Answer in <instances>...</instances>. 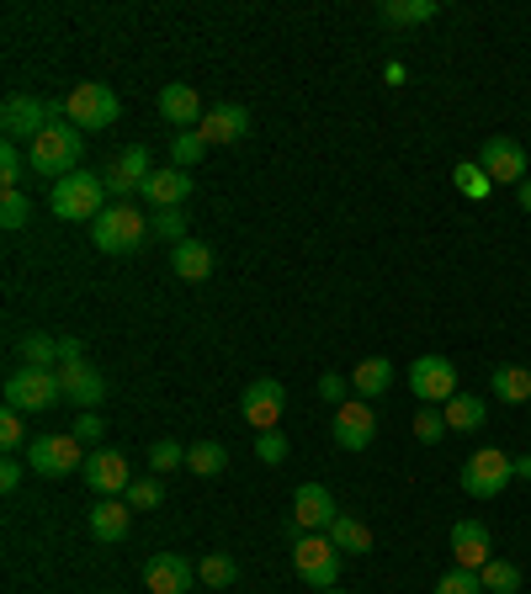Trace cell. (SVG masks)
<instances>
[{"label":"cell","mask_w":531,"mask_h":594,"mask_svg":"<svg viewBox=\"0 0 531 594\" xmlns=\"http://www.w3.org/2000/svg\"><path fill=\"white\" fill-rule=\"evenodd\" d=\"M48 208H54V218H64V223H96V218L107 212V180L96 176V170H75V176L54 180Z\"/></svg>","instance_id":"obj_1"},{"label":"cell","mask_w":531,"mask_h":594,"mask_svg":"<svg viewBox=\"0 0 531 594\" xmlns=\"http://www.w3.org/2000/svg\"><path fill=\"white\" fill-rule=\"evenodd\" d=\"M80 154H86V139H80V128L75 122H48L37 139H32V170L37 176H75L80 170Z\"/></svg>","instance_id":"obj_2"},{"label":"cell","mask_w":531,"mask_h":594,"mask_svg":"<svg viewBox=\"0 0 531 594\" xmlns=\"http://www.w3.org/2000/svg\"><path fill=\"white\" fill-rule=\"evenodd\" d=\"M90 239H96L101 255H139L149 239V218L133 202H112V208L90 223Z\"/></svg>","instance_id":"obj_3"},{"label":"cell","mask_w":531,"mask_h":594,"mask_svg":"<svg viewBox=\"0 0 531 594\" xmlns=\"http://www.w3.org/2000/svg\"><path fill=\"white\" fill-rule=\"evenodd\" d=\"M59 398H64L59 372H43V366H17V372L6 377V409H17V415H43V409H54Z\"/></svg>","instance_id":"obj_4"},{"label":"cell","mask_w":531,"mask_h":594,"mask_svg":"<svg viewBox=\"0 0 531 594\" xmlns=\"http://www.w3.org/2000/svg\"><path fill=\"white\" fill-rule=\"evenodd\" d=\"M516 477V457H505L500 446H484V451H473L468 462H463V494L468 499H500V488Z\"/></svg>","instance_id":"obj_5"},{"label":"cell","mask_w":531,"mask_h":594,"mask_svg":"<svg viewBox=\"0 0 531 594\" xmlns=\"http://www.w3.org/2000/svg\"><path fill=\"white\" fill-rule=\"evenodd\" d=\"M293 568L308 590L325 594V590H335V579H340V547H335L329 536H303V541H293Z\"/></svg>","instance_id":"obj_6"},{"label":"cell","mask_w":531,"mask_h":594,"mask_svg":"<svg viewBox=\"0 0 531 594\" xmlns=\"http://www.w3.org/2000/svg\"><path fill=\"white\" fill-rule=\"evenodd\" d=\"M64 107H69V122H75V128H112L118 112H122L118 90L96 86V80H86V86L69 90V96H64Z\"/></svg>","instance_id":"obj_7"},{"label":"cell","mask_w":531,"mask_h":594,"mask_svg":"<svg viewBox=\"0 0 531 594\" xmlns=\"http://www.w3.org/2000/svg\"><path fill=\"white\" fill-rule=\"evenodd\" d=\"M28 468L37 477H69L75 468H86V446L75 436H37L28 446Z\"/></svg>","instance_id":"obj_8"},{"label":"cell","mask_w":531,"mask_h":594,"mask_svg":"<svg viewBox=\"0 0 531 594\" xmlns=\"http://www.w3.org/2000/svg\"><path fill=\"white\" fill-rule=\"evenodd\" d=\"M239 409H245V425H250L256 436H266V430H277L282 415H288V387L277 383V377H256V383L245 387Z\"/></svg>","instance_id":"obj_9"},{"label":"cell","mask_w":531,"mask_h":594,"mask_svg":"<svg viewBox=\"0 0 531 594\" xmlns=\"http://www.w3.org/2000/svg\"><path fill=\"white\" fill-rule=\"evenodd\" d=\"M48 122H54L48 101H43V96H28V90H11L6 107H0V128H6L11 144H17V139H37Z\"/></svg>","instance_id":"obj_10"},{"label":"cell","mask_w":531,"mask_h":594,"mask_svg":"<svg viewBox=\"0 0 531 594\" xmlns=\"http://www.w3.org/2000/svg\"><path fill=\"white\" fill-rule=\"evenodd\" d=\"M410 387H414L420 404H452V398H457V366L446 356H414Z\"/></svg>","instance_id":"obj_11"},{"label":"cell","mask_w":531,"mask_h":594,"mask_svg":"<svg viewBox=\"0 0 531 594\" xmlns=\"http://www.w3.org/2000/svg\"><path fill=\"white\" fill-rule=\"evenodd\" d=\"M478 165H484V176L495 180V186H521L527 180V148L516 144V139H505V133H495L478 148Z\"/></svg>","instance_id":"obj_12"},{"label":"cell","mask_w":531,"mask_h":594,"mask_svg":"<svg viewBox=\"0 0 531 594\" xmlns=\"http://www.w3.org/2000/svg\"><path fill=\"white\" fill-rule=\"evenodd\" d=\"M329 436L340 451H367L372 436H378V415H372V404L367 398H346L340 409H335V425H329Z\"/></svg>","instance_id":"obj_13"},{"label":"cell","mask_w":531,"mask_h":594,"mask_svg":"<svg viewBox=\"0 0 531 594\" xmlns=\"http://www.w3.org/2000/svg\"><path fill=\"white\" fill-rule=\"evenodd\" d=\"M149 176H154V165H149V148L144 144H128L118 160L107 165V176H101V180H107V191H112L118 202H128L133 191H144Z\"/></svg>","instance_id":"obj_14"},{"label":"cell","mask_w":531,"mask_h":594,"mask_svg":"<svg viewBox=\"0 0 531 594\" xmlns=\"http://www.w3.org/2000/svg\"><path fill=\"white\" fill-rule=\"evenodd\" d=\"M80 477H86L96 494H107V499H118V494L133 488V473H128V457L122 451H90Z\"/></svg>","instance_id":"obj_15"},{"label":"cell","mask_w":531,"mask_h":594,"mask_svg":"<svg viewBox=\"0 0 531 594\" xmlns=\"http://www.w3.org/2000/svg\"><path fill=\"white\" fill-rule=\"evenodd\" d=\"M144 584L149 594H192L197 584V563H186L176 552H154L144 563Z\"/></svg>","instance_id":"obj_16"},{"label":"cell","mask_w":531,"mask_h":594,"mask_svg":"<svg viewBox=\"0 0 531 594\" xmlns=\"http://www.w3.org/2000/svg\"><path fill=\"white\" fill-rule=\"evenodd\" d=\"M340 509H335V494H329L325 483H303L293 494V526L297 531H329V520H335Z\"/></svg>","instance_id":"obj_17"},{"label":"cell","mask_w":531,"mask_h":594,"mask_svg":"<svg viewBox=\"0 0 531 594\" xmlns=\"http://www.w3.org/2000/svg\"><path fill=\"white\" fill-rule=\"evenodd\" d=\"M452 558H457V568H478L495 558V547H489V526L484 520H457L452 526Z\"/></svg>","instance_id":"obj_18"},{"label":"cell","mask_w":531,"mask_h":594,"mask_svg":"<svg viewBox=\"0 0 531 594\" xmlns=\"http://www.w3.org/2000/svg\"><path fill=\"white\" fill-rule=\"evenodd\" d=\"M160 118L181 128V133H192V128H203V96L192 86H160Z\"/></svg>","instance_id":"obj_19"},{"label":"cell","mask_w":531,"mask_h":594,"mask_svg":"<svg viewBox=\"0 0 531 594\" xmlns=\"http://www.w3.org/2000/svg\"><path fill=\"white\" fill-rule=\"evenodd\" d=\"M203 144H239L245 133H250V112L239 107V101H224V107H207L203 118Z\"/></svg>","instance_id":"obj_20"},{"label":"cell","mask_w":531,"mask_h":594,"mask_svg":"<svg viewBox=\"0 0 531 594\" xmlns=\"http://www.w3.org/2000/svg\"><path fill=\"white\" fill-rule=\"evenodd\" d=\"M139 197H144L154 212H171V208H181V202L192 197V176L176 170V165H171V170H154V176L144 180V191H139Z\"/></svg>","instance_id":"obj_21"},{"label":"cell","mask_w":531,"mask_h":594,"mask_svg":"<svg viewBox=\"0 0 531 594\" xmlns=\"http://www.w3.org/2000/svg\"><path fill=\"white\" fill-rule=\"evenodd\" d=\"M59 383H64V398L69 404H80V409H96L101 398H107V383H101V372L86 366V361H75V366H59Z\"/></svg>","instance_id":"obj_22"},{"label":"cell","mask_w":531,"mask_h":594,"mask_svg":"<svg viewBox=\"0 0 531 594\" xmlns=\"http://www.w3.org/2000/svg\"><path fill=\"white\" fill-rule=\"evenodd\" d=\"M128 531H133V505L128 499H101L90 509V536L96 541H122Z\"/></svg>","instance_id":"obj_23"},{"label":"cell","mask_w":531,"mask_h":594,"mask_svg":"<svg viewBox=\"0 0 531 594\" xmlns=\"http://www.w3.org/2000/svg\"><path fill=\"white\" fill-rule=\"evenodd\" d=\"M171 266H176L181 282H207L213 276V250H207L203 239H181L176 250H171Z\"/></svg>","instance_id":"obj_24"},{"label":"cell","mask_w":531,"mask_h":594,"mask_svg":"<svg viewBox=\"0 0 531 594\" xmlns=\"http://www.w3.org/2000/svg\"><path fill=\"white\" fill-rule=\"evenodd\" d=\"M442 415H446V430H457V436H473L484 419H489V404L478 398V393H457L452 404H442Z\"/></svg>","instance_id":"obj_25"},{"label":"cell","mask_w":531,"mask_h":594,"mask_svg":"<svg viewBox=\"0 0 531 594\" xmlns=\"http://www.w3.org/2000/svg\"><path fill=\"white\" fill-rule=\"evenodd\" d=\"M351 387L367 398V404H372V398H383L388 387H393V361H388V356H367L351 372Z\"/></svg>","instance_id":"obj_26"},{"label":"cell","mask_w":531,"mask_h":594,"mask_svg":"<svg viewBox=\"0 0 531 594\" xmlns=\"http://www.w3.org/2000/svg\"><path fill=\"white\" fill-rule=\"evenodd\" d=\"M489 387H495L500 404H531V372L527 366H495Z\"/></svg>","instance_id":"obj_27"},{"label":"cell","mask_w":531,"mask_h":594,"mask_svg":"<svg viewBox=\"0 0 531 594\" xmlns=\"http://www.w3.org/2000/svg\"><path fill=\"white\" fill-rule=\"evenodd\" d=\"M17 351H22V366H43V372H59V340L54 334H22L17 340Z\"/></svg>","instance_id":"obj_28"},{"label":"cell","mask_w":531,"mask_h":594,"mask_svg":"<svg viewBox=\"0 0 531 594\" xmlns=\"http://www.w3.org/2000/svg\"><path fill=\"white\" fill-rule=\"evenodd\" d=\"M436 16H442L436 0H388L383 6V22H393V28H420V22H436Z\"/></svg>","instance_id":"obj_29"},{"label":"cell","mask_w":531,"mask_h":594,"mask_svg":"<svg viewBox=\"0 0 531 594\" xmlns=\"http://www.w3.org/2000/svg\"><path fill=\"white\" fill-rule=\"evenodd\" d=\"M229 468V451L218 441H197V446H186V473H197V477H218Z\"/></svg>","instance_id":"obj_30"},{"label":"cell","mask_w":531,"mask_h":594,"mask_svg":"<svg viewBox=\"0 0 531 594\" xmlns=\"http://www.w3.org/2000/svg\"><path fill=\"white\" fill-rule=\"evenodd\" d=\"M329 541H335L340 552H372V531H367L356 515H335V520H329Z\"/></svg>","instance_id":"obj_31"},{"label":"cell","mask_w":531,"mask_h":594,"mask_svg":"<svg viewBox=\"0 0 531 594\" xmlns=\"http://www.w3.org/2000/svg\"><path fill=\"white\" fill-rule=\"evenodd\" d=\"M478 579H484L489 594H521V568L505 563V558H489V563L478 568Z\"/></svg>","instance_id":"obj_32"},{"label":"cell","mask_w":531,"mask_h":594,"mask_svg":"<svg viewBox=\"0 0 531 594\" xmlns=\"http://www.w3.org/2000/svg\"><path fill=\"white\" fill-rule=\"evenodd\" d=\"M197 579H203L207 590H229V584L239 579V568H235L229 552H207L203 563H197Z\"/></svg>","instance_id":"obj_33"},{"label":"cell","mask_w":531,"mask_h":594,"mask_svg":"<svg viewBox=\"0 0 531 594\" xmlns=\"http://www.w3.org/2000/svg\"><path fill=\"white\" fill-rule=\"evenodd\" d=\"M452 180H457V191H463L468 202H484V197L495 191V180L484 176V165H478V160H468V165H457V170H452Z\"/></svg>","instance_id":"obj_34"},{"label":"cell","mask_w":531,"mask_h":594,"mask_svg":"<svg viewBox=\"0 0 531 594\" xmlns=\"http://www.w3.org/2000/svg\"><path fill=\"white\" fill-rule=\"evenodd\" d=\"M431 594H484V579H478L473 568H452V573L436 579V590Z\"/></svg>","instance_id":"obj_35"},{"label":"cell","mask_w":531,"mask_h":594,"mask_svg":"<svg viewBox=\"0 0 531 594\" xmlns=\"http://www.w3.org/2000/svg\"><path fill=\"white\" fill-rule=\"evenodd\" d=\"M203 133H197V128H192V133H176V139H171V160H176V170H192V165H197V160H203Z\"/></svg>","instance_id":"obj_36"},{"label":"cell","mask_w":531,"mask_h":594,"mask_svg":"<svg viewBox=\"0 0 531 594\" xmlns=\"http://www.w3.org/2000/svg\"><path fill=\"white\" fill-rule=\"evenodd\" d=\"M446 436V415L436 409V404H425L420 415H414V441H425V446H436Z\"/></svg>","instance_id":"obj_37"},{"label":"cell","mask_w":531,"mask_h":594,"mask_svg":"<svg viewBox=\"0 0 531 594\" xmlns=\"http://www.w3.org/2000/svg\"><path fill=\"white\" fill-rule=\"evenodd\" d=\"M128 505H133V509L165 505V483H160V477H133V488H128Z\"/></svg>","instance_id":"obj_38"},{"label":"cell","mask_w":531,"mask_h":594,"mask_svg":"<svg viewBox=\"0 0 531 594\" xmlns=\"http://www.w3.org/2000/svg\"><path fill=\"white\" fill-rule=\"evenodd\" d=\"M149 468H154V477H165L171 468H186V451L176 441H154L149 446Z\"/></svg>","instance_id":"obj_39"},{"label":"cell","mask_w":531,"mask_h":594,"mask_svg":"<svg viewBox=\"0 0 531 594\" xmlns=\"http://www.w3.org/2000/svg\"><path fill=\"white\" fill-rule=\"evenodd\" d=\"M22 176H28V160H22V154H17V144L6 139V144H0V180H6V191H17V186H22Z\"/></svg>","instance_id":"obj_40"},{"label":"cell","mask_w":531,"mask_h":594,"mask_svg":"<svg viewBox=\"0 0 531 594\" xmlns=\"http://www.w3.org/2000/svg\"><path fill=\"white\" fill-rule=\"evenodd\" d=\"M28 218H32V202L22 191H6V197H0V223H6V229H22Z\"/></svg>","instance_id":"obj_41"},{"label":"cell","mask_w":531,"mask_h":594,"mask_svg":"<svg viewBox=\"0 0 531 594\" xmlns=\"http://www.w3.org/2000/svg\"><path fill=\"white\" fill-rule=\"evenodd\" d=\"M0 446H6V451H22V446H28V425H22L17 409H6V415H0Z\"/></svg>","instance_id":"obj_42"},{"label":"cell","mask_w":531,"mask_h":594,"mask_svg":"<svg viewBox=\"0 0 531 594\" xmlns=\"http://www.w3.org/2000/svg\"><path fill=\"white\" fill-rule=\"evenodd\" d=\"M101 430H107V419L96 415V409H80V415H75V430H69V436H75L80 446H90V441H101Z\"/></svg>","instance_id":"obj_43"},{"label":"cell","mask_w":531,"mask_h":594,"mask_svg":"<svg viewBox=\"0 0 531 594\" xmlns=\"http://www.w3.org/2000/svg\"><path fill=\"white\" fill-rule=\"evenodd\" d=\"M256 457H261V462H288V436H282V430L256 436Z\"/></svg>","instance_id":"obj_44"},{"label":"cell","mask_w":531,"mask_h":594,"mask_svg":"<svg viewBox=\"0 0 531 594\" xmlns=\"http://www.w3.org/2000/svg\"><path fill=\"white\" fill-rule=\"evenodd\" d=\"M154 234L171 239V244H181V239H186V218H181L176 208H171V212H154Z\"/></svg>","instance_id":"obj_45"},{"label":"cell","mask_w":531,"mask_h":594,"mask_svg":"<svg viewBox=\"0 0 531 594\" xmlns=\"http://www.w3.org/2000/svg\"><path fill=\"white\" fill-rule=\"evenodd\" d=\"M346 387H351V377H340V372H325V377H319V398L340 409V404H346Z\"/></svg>","instance_id":"obj_46"},{"label":"cell","mask_w":531,"mask_h":594,"mask_svg":"<svg viewBox=\"0 0 531 594\" xmlns=\"http://www.w3.org/2000/svg\"><path fill=\"white\" fill-rule=\"evenodd\" d=\"M22 473H28V468H22L17 457H6V462H0V488H6V494H17V488H22Z\"/></svg>","instance_id":"obj_47"},{"label":"cell","mask_w":531,"mask_h":594,"mask_svg":"<svg viewBox=\"0 0 531 594\" xmlns=\"http://www.w3.org/2000/svg\"><path fill=\"white\" fill-rule=\"evenodd\" d=\"M86 356V340H59V366H75Z\"/></svg>","instance_id":"obj_48"},{"label":"cell","mask_w":531,"mask_h":594,"mask_svg":"<svg viewBox=\"0 0 531 594\" xmlns=\"http://www.w3.org/2000/svg\"><path fill=\"white\" fill-rule=\"evenodd\" d=\"M516 197H521V208L531 212V180H521V186H516Z\"/></svg>","instance_id":"obj_49"},{"label":"cell","mask_w":531,"mask_h":594,"mask_svg":"<svg viewBox=\"0 0 531 594\" xmlns=\"http://www.w3.org/2000/svg\"><path fill=\"white\" fill-rule=\"evenodd\" d=\"M516 477H531V457H516Z\"/></svg>","instance_id":"obj_50"},{"label":"cell","mask_w":531,"mask_h":594,"mask_svg":"<svg viewBox=\"0 0 531 594\" xmlns=\"http://www.w3.org/2000/svg\"><path fill=\"white\" fill-rule=\"evenodd\" d=\"M325 594H340V590H325Z\"/></svg>","instance_id":"obj_51"}]
</instances>
